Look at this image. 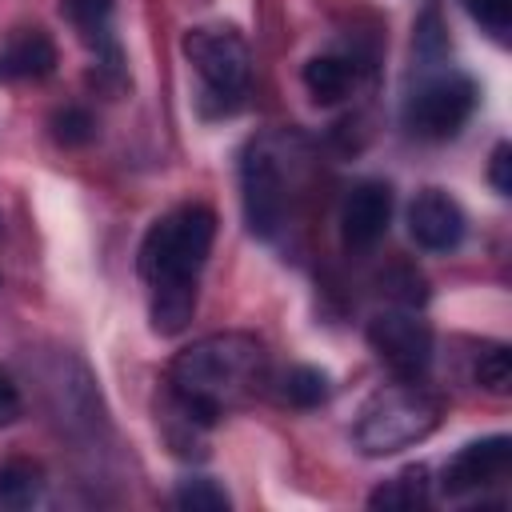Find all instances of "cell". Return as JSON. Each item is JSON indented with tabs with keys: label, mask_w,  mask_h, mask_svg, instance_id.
Here are the masks:
<instances>
[{
	"label": "cell",
	"mask_w": 512,
	"mask_h": 512,
	"mask_svg": "<svg viewBox=\"0 0 512 512\" xmlns=\"http://www.w3.org/2000/svg\"><path fill=\"white\" fill-rule=\"evenodd\" d=\"M268 380V352L248 332H216L168 364V388L184 420L212 428L228 408L248 404Z\"/></svg>",
	"instance_id": "cell-1"
},
{
	"label": "cell",
	"mask_w": 512,
	"mask_h": 512,
	"mask_svg": "<svg viewBox=\"0 0 512 512\" xmlns=\"http://www.w3.org/2000/svg\"><path fill=\"white\" fill-rule=\"evenodd\" d=\"M216 240V212L208 204H176L140 240L136 268L152 288H196Z\"/></svg>",
	"instance_id": "cell-2"
},
{
	"label": "cell",
	"mask_w": 512,
	"mask_h": 512,
	"mask_svg": "<svg viewBox=\"0 0 512 512\" xmlns=\"http://www.w3.org/2000/svg\"><path fill=\"white\" fill-rule=\"evenodd\" d=\"M440 424V400L420 380H396L376 388L352 424V440L364 456H392L420 444Z\"/></svg>",
	"instance_id": "cell-3"
},
{
	"label": "cell",
	"mask_w": 512,
	"mask_h": 512,
	"mask_svg": "<svg viewBox=\"0 0 512 512\" xmlns=\"http://www.w3.org/2000/svg\"><path fill=\"white\" fill-rule=\"evenodd\" d=\"M180 48L200 76V108L208 116L236 112L244 104L248 76H252L248 40L232 24H200L184 32Z\"/></svg>",
	"instance_id": "cell-4"
},
{
	"label": "cell",
	"mask_w": 512,
	"mask_h": 512,
	"mask_svg": "<svg viewBox=\"0 0 512 512\" xmlns=\"http://www.w3.org/2000/svg\"><path fill=\"white\" fill-rule=\"evenodd\" d=\"M472 108H476V84H472V76H464L456 68H444V72L424 76L404 96L400 120L420 140H448V136H456L468 124Z\"/></svg>",
	"instance_id": "cell-5"
},
{
	"label": "cell",
	"mask_w": 512,
	"mask_h": 512,
	"mask_svg": "<svg viewBox=\"0 0 512 512\" xmlns=\"http://www.w3.org/2000/svg\"><path fill=\"white\" fill-rule=\"evenodd\" d=\"M368 348L396 380H420L432 364V328L412 308H392L368 320Z\"/></svg>",
	"instance_id": "cell-6"
},
{
	"label": "cell",
	"mask_w": 512,
	"mask_h": 512,
	"mask_svg": "<svg viewBox=\"0 0 512 512\" xmlns=\"http://www.w3.org/2000/svg\"><path fill=\"white\" fill-rule=\"evenodd\" d=\"M240 200L252 236L268 240L284 224V176L268 140H252L240 156Z\"/></svg>",
	"instance_id": "cell-7"
},
{
	"label": "cell",
	"mask_w": 512,
	"mask_h": 512,
	"mask_svg": "<svg viewBox=\"0 0 512 512\" xmlns=\"http://www.w3.org/2000/svg\"><path fill=\"white\" fill-rule=\"evenodd\" d=\"M512 464V440L508 436H484L464 444L448 464H444V492L448 496H472L508 476Z\"/></svg>",
	"instance_id": "cell-8"
},
{
	"label": "cell",
	"mask_w": 512,
	"mask_h": 512,
	"mask_svg": "<svg viewBox=\"0 0 512 512\" xmlns=\"http://www.w3.org/2000/svg\"><path fill=\"white\" fill-rule=\"evenodd\" d=\"M464 208L444 188H420L408 204V236L424 252H452L464 240Z\"/></svg>",
	"instance_id": "cell-9"
},
{
	"label": "cell",
	"mask_w": 512,
	"mask_h": 512,
	"mask_svg": "<svg viewBox=\"0 0 512 512\" xmlns=\"http://www.w3.org/2000/svg\"><path fill=\"white\" fill-rule=\"evenodd\" d=\"M388 220H392V188L384 180H360L344 196V208H340L344 248H352V252L372 248L388 232Z\"/></svg>",
	"instance_id": "cell-10"
},
{
	"label": "cell",
	"mask_w": 512,
	"mask_h": 512,
	"mask_svg": "<svg viewBox=\"0 0 512 512\" xmlns=\"http://www.w3.org/2000/svg\"><path fill=\"white\" fill-rule=\"evenodd\" d=\"M56 68V44L44 28H16L0 40V80H44Z\"/></svg>",
	"instance_id": "cell-11"
},
{
	"label": "cell",
	"mask_w": 512,
	"mask_h": 512,
	"mask_svg": "<svg viewBox=\"0 0 512 512\" xmlns=\"http://www.w3.org/2000/svg\"><path fill=\"white\" fill-rule=\"evenodd\" d=\"M60 16L96 56H104L108 68L120 64V48L112 40V0H60Z\"/></svg>",
	"instance_id": "cell-12"
},
{
	"label": "cell",
	"mask_w": 512,
	"mask_h": 512,
	"mask_svg": "<svg viewBox=\"0 0 512 512\" xmlns=\"http://www.w3.org/2000/svg\"><path fill=\"white\" fill-rule=\"evenodd\" d=\"M356 84V64L344 56H312L304 64V88L316 104H340Z\"/></svg>",
	"instance_id": "cell-13"
},
{
	"label": "cell",
	"mask_w": 512,
	"mask_h": 512,
	"mask_svg": "<svg viewBox=\"0 0 512 512\" xmlns=\"http://www.w3.org/2000/svg\"><path fill=\"white\" fill-rule=\"evenodd\" d=\"M372 508H388V512H412V508H424L428 504V468L424 464H412L404 468L400 476L384 480L372 496H368Z\"/></svg>",
	"instance_id": "cell-14"
},
{
	"label": "cell",
	"mask_w": 512,
	"mask_h": 512,
	"mask_svg": "<svg viewBox=\"0 0 512 512\" xmlns=\"http://www.w3.org/2000/svg\"><path fill=\"white\" fill-rule=\"evenodd\" d=\"M44 496V468L32 460L0 464V504L4 508H32Z\"/></svg>",
	"instance_id": "cell-15"
},
{
	"label": "cell",
	"mask_w": 512,
	"mask_h": 512,
	"mask_svg": "<svg viewBox=\"0 0 512 512\" xmlns=\"http://www.w3.org/2000/svg\"><path fill=\"white\" fill-rule=\"evenodd\" d=\"M192 312H196V288H152V328L160 336L184 332Z\"/></svg>",
	"instance_id": "cell-16"
},
{
	"label": "cell",
	"mask_w": 512,
	"mask_h": 512,
	"mask_svg": "<svg viewBox=\"0 0 512 512\" xmlns=\"http://www.w3.org/2000/svg\"><path fill=\"white\" fill-rule=\"evenodd\" d=\"M280 396L292 404V408H316L328 400V376L312 364H296L284 372L280 380Z\"/></svg>",
	"instance_id": "cell-17"
},
{
	"label": "cell",
	"mask_w": 512,
	"mask_h": 512,
	"mask_svg": "<svg viewBox=\"0 0 512 512\" xmlns=\"http://www.w3.org/2000/svg\"><path fill=\"white\" fill-rule=\"evenodd\" d=\"M48 128H52V140H56V144H64V148H84V144L96 136V116H92L88 108H80V104H64V108L52 112Z\"/></svg>",
	"instance_id": "cell-18"
},
{
	"label": "cell",
	"mask_w": 512,
	"mask_h": 512,
	"mask_svg": "<svg viewBox=\"0 0 512 512\" xmlns=\"http://www.w3.org/2000/svg\"><path fill=\"white\" fill-rule=\"evenodd\" d=\"M176 508H184V512H228L232 508V500H228V492L216 484V480H208V476H188V480H180V488H176Z\"/></svg>",
	"instance_id": "cell-19"
},
{
	"label": "cell",
	"mask_w": 512,
	"mask_h": 512,
	"mask_svg": "<svg viewBox=\"0 0 512 512\" xmlns=\"http://www.w3.org/2000/svg\"><path fill=\"white\" fill-rule=\"evenodd\" d=\"M476 384L484 392H492V396H504L508 392V384H512V360H508V348L504 344H492V348L480 352V360H476Z\"/></svg>",
	"instance_id": "cell-20"
},
{
	"label": "cell",
	"mask_w": 512,
	"mask_h": 512,
	"mask_svg": "<svg viewBox=\"0 0 512 512\" xmlns=\"http://www.w3.org/2000/svg\"><path fill=\"white\" fill-rule=\"evenodd\" d=\"M464 8L496 44L508 40V32H512V0H464Z\"/></svg>",
	"instance_id": "cell-21"
},
{
	"label": "cell",
	"mask_w": 512,
	"mask_h": 512,
	"mask_svg": "<svg viewBox=\"0 0 512 512\" xmlns=\"http://www.w3.org/2000/svg\"><path fill=\"white\" fill-rule=\"evenodd\" d=\"M508 164H512V148H508V144H496V148H492V164H488V180H492V188H496L500 196H508V192H512Z\"/></svg>",
	"instance_id": "cell-22"
},
{
	"label": "cell",
	"mask_w": 512,
	"mask_h": 512,
	"mask_svg": "<svg viewBox=\"0 0 512 512\" xmlns=\"http://www.w3.org/2000/svg\"><path fill=\"white\" fill-rule=\"evenodd\" d=\"M20 416V388L12 384V376L0 368V428L12 424Z\"/></svg>",
	"instance_id": "cell-23"
}]
</instances>
